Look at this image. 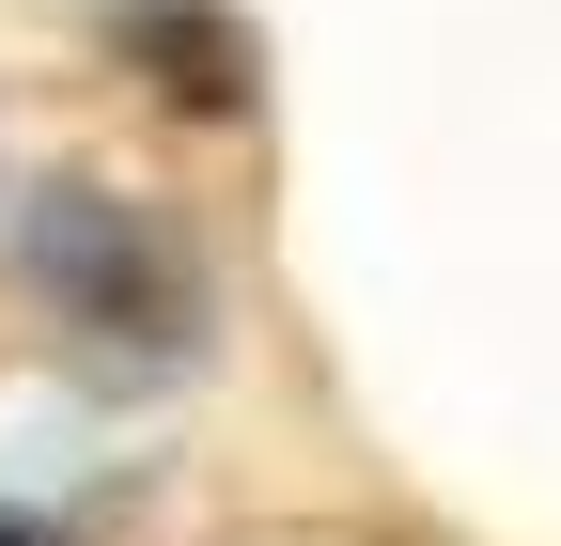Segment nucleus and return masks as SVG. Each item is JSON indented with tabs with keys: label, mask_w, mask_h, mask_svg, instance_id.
<instances>
[{
	"label": "nucleus",
	"mask_w": 561,
	"mask_h": 546,
	"mask_svg": "<svg viewBox=\"0 0 561 546\" xmlns=\"http://www.w3.org/2000/svg\"><path fill=\"white\" fill-rule=\"evenodd\" d=\"M16 282L79 328V344H140V360H187V328H203V265L187 235L157 219V203H125V187H47L32 203V235H16Z\"/></svg>",
	"instance_id": "1"
},
{
	"label": "nucleus",
	"mask_w": 561,
	"mask_h": 546,
	"mask_svg": "<svg viewBox=\"0 0 561 546\" xmlns=\"http://www.w3.org/2000/svg\"><path fill=\"white\" fill-rule=\"evenodd\" d=\"M110 47L157 62L172 110H250V32L219 16V0H110Z\"/></svg>",
	"instance_id": "2"
},
{
	"label": "nucleus",
	"mask_w": 561,
	"mask_h": 546,
	"mask_svg": "<svg viewBox=\"0 0 561 546\" xmlns=\"http://www.w3.org/2000/svg\"><path fill=\"white\" fill-rule=\"evenodd\" d=\"M0 546H62V531H47V515H32V500H0Z\"/></svg>",
	"instance_id": "3"
}]
</instances>
